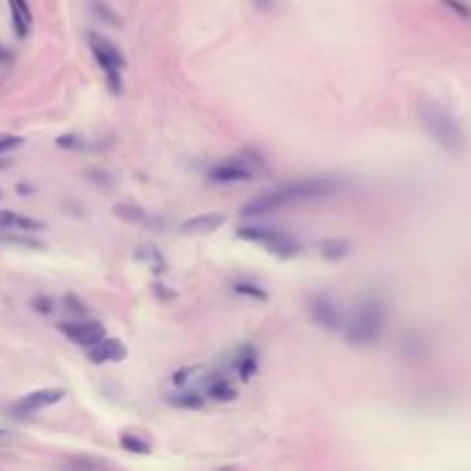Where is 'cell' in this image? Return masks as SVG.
I'll return each mask as SVG.
<instances>
[{
    "label": "cell",
    "instance_id": "cb8c5ba5",
    "mask_svg": "<svg viewBox=\"0 0 471 471\" xmlns=\"http://www.w3.org/2000/svg\"><path fill=\"white\" fill-rule=\"evenodd\" d=\"M12 65V53H9V48L0 44V69L3 67H9Z\"/></svg>",
    "mask_w": 471,
    "mask_h": 471
},
{
    "label": "cell",
    "instance_id": "7402d4cb",
    "mask_svg": "<svg viewBox=\"0 0 471 471\" xmlns=\"http://www.w3.org/2000/svg\"><path fill=\"white\" fill-rule=\"evenodd\" d=\"M24 143V138L19 136H5L3 140H0V152H7V150H14Z\"/></svg>",
    "mask_w": 471,
    "mask_h": 471
},
{
    "label": "cell",
    "instance_id": "ac0fdd59",
    "mask_svg": "<svg viewBox=\"0 0 471 471\" xmlns=\"http://www.w3.org/2000/svg\"><path fill=\"white\" fill-rule=\"evenodd\" d=\"M120 444L125 446L129 453H138V455H147L152 446L145 442V439H140L138 435H131V433H125L120 437Z\"/></svg>",
    "mask_w": 471,
    "mask_h": 471
},
{
    "label": "cell",
    "instance_id": "7a4b0ae2",
    "mask_svg": "<svg viewBox=\"0 0 471 471\" xmlns=\"http://www.w3.org/2000/svg\"><path fill=\"white\" fill-rule=\"evenodd\" d=\"M384 306L380 299H366L356 313L352 315V320L347 322L345 338L356 347H366V345H375L384 333Z\"/></svg>",
    "mask_w": 471,
    "mask_h": 471
},
{
    "label": "cell",
    "instance_id": "4fadbf2b",
    "mask_svg": "<svg viewBox=\"0 0 471 471\" xmlns=\"http://www.w3.org/2000/svg\"><path fill=\"white\" fill-rule=\"evenodd\" d=\"M9 9H12V24L19 37H26L30 33V26H33V14H30V7L26 0H9Z\"/></svg>",
    "mask_w": 471,
    "mask_h": 471
},
{
    "label": "cell",
    "instance_id": "484cf974",
    "mask_svg": "<svg viewBox=\"0 0 471 471\" xmlns=\"http://www.w3.org/2000/svg\"><path fill=\"white\" fill-rule=\"evenodd\" d=\"M269 3H274V0H255V5L262 7V9H264V7H269Z\"/></svg>",
    "mask_w": 471,
    "mask_h": 471
},
{
    "label": "cell",
    "instance_id": "3957f363",
    "mask_svg": "<svg viewBox=\"0 0 471 471\" xmlns=\"http://www.w3.org/2000/svg\"><path fill=\"white\" fill-rule=\"evenodd\" d=\"M421 118H423V125L430 131L439 145L446 147L448 152H460L465 145V136H462V129L455 122L453 115H448L444 108H439L435 104H425L421 110Z\"/></svg>",
    "mask_w": 471,
    "mask_h": 471
},
{
    "label": "cell",
    "instance_id": "9c48e42d",
    "mask_svg": "<svg viewBox=\"0 0 471 471\" xmlns=\"http://www.w3.org/2000/svg\"><path fill=\"white\" fill-rule=\"evenodd\" d=\"M127 347L122 345L118 338H101L99 343L88 347V359L92 363H118L122 359H127Z\"/></svg>",
    "mask_w": 471,
    "mask_h": 471
},
{
    "label": "cell",
    "instance_id": "83f0119b",
    "mask_svg": "<svg viewBox=\"0 0 471 471\" xmlns=\"http://www.w3.org/2000/svg\"><path fill=\"white\" fill-rule=\"evenodd\" d=\"M3 138H5V136H0V140H3Z\"/></svg>",
    "mask_w": 471,
    "mask_h": 471
},
{
    "label": "cell",
    "instance_id": "5bb4252c",
    "mask_svg": "<svg viewBox=\"0 0 471 471\" xmlns=\"http://www.w3.org/2000/svg\"><path fill=\"white\" fill-rule=\"evenodd\" d=\"M234 368L244 382H249L251 377L258 373V352L253 350L251 345H244L239 354H237V361H234Z\"/></svg>",
    "mask_w": 471,
    "mask_h": 471
},
{
    "label": "cell",
    "instance_id": "ffe728a7",
    "mask_svg": "<svg viewBox=\"0 0 471 471\" xmlns=\"http://www.w3.org/2000/svg\"><path fill=\"white\" fill-rule=\"evenodd\" d=\"M232 290L237 294H244V296H251V299H258V301H267V292H264L262 288H258V285L253 283H234Z\"/></svg>",
    "mask_w": 471,
    "mask_h": 471
},
{
    "label": "cell",
    "instance_id": "8fae6325",
    "mask_svg": "<svg viewBox=\"0 0 471 471\" xmlns=\"http://www.w3.org/2000/svg\"><path fill=\"white\" fill-rule=\"evenodd\" d=\"M209 180L219 184H234V182H249L253 180V172L242 166V163H221V166L209 170Z\"/></svg>",
    "mask_w": 471,
    "mask_h": 471
},
{
    "label": "cell",
    "instance_id": "30bf717a",
    "mask_svg": "<svg viewBox=\"0 0 471 471\" xmlns=\"http://www.w3.org/2000/svg\"><path fill=\"white\" fill-rule=\"evenodd\" d=\"M225 223V217L221 212H207V214H198V217H191L187 221L180 223V232L182 234H209Z\"/></svg>",
    "mask_w": 471,
    "mask_h": 471
},
{
    "label": "cell",
    "instance_id": "44dd1931",
    "mask_svg": "<svg viewBox=\"0 0 471 471\" xmlns=\"http://www.w3.org/2000/svg\"><path fill=\"white\" fill-rule=\"evenodd\" d=\"M95 7L99 9V16H101V19H106V21H110L113 26H120V19H118L115 14H113V9H110V7H104L101 3H95Z\"/></svg>",
    "mask_w": 471,
    "mask_h": 471
},
{
    "label": "cell",
    "instance_id": "d4e9b609",
    "mask_svg": "<svg viewBox=\"0 0 471 471\" xmlns=\"http://www.w3.org/2000/svg\"><path fill=\"white\" fill-rule=\"evenodd\" d=\"M444 3H446L448 7H453L457 14H462V16H469V9H467L465 5H460L457 0H444Z\"/></svg>",
    "mask_w": 471,
    "mask_h": 471
},
{
    "label": "cell",
    "instance_id": "4316f807",
    "mask_svg": "<svg viewBox=\"0 0 471 471\" xmlns=\"http://www.w3.org/2000/svg\"><path fill=\"white\" fill-rule=\"evenodd\" d=\"M3 435H5V430H0V437H3Z\"/></svg>",
    "mask_w": 471,
    "mask_h": 471
},
{
    "label": "cell",
    "instance_id": "2e32d148",
    "mask_svg": "<svg viewBox=\"0 0 471 471\" xmlns=\"http://www.w3.org/2000/svg\"><path fill=\"white\" fill-rule=\"evenodd\" d=\"M113 214H115L118 219H125L131 223H140V225L150 223V214L140 207H134V205H115V207H113Z\"/></svg>",
    "mask_w": 471,
    "mask_h": 471
},
{
    "label": "cell",
    "instance_id": "e0dca14e",
    "mask_svg": "<svg viewBox=\"0 0 471 471\" xmlns=\"http://www.w3.org/2000/svg\"><path fill=\"white\" fill-rule=\"evenodd\" d=\"M168 405L180 409H200L205 405V398L200 393H177V395H168Z\"/></svg>",
    "mask_w": 471,
    "mask_h": 471
},
{
    "label": "cell",
    "instance_id": "9a60e30c",
    "mask_svg": "<svg viewBox=\"0 0 471 471\" xmlns=\"http://www.w3.org/2000/svg\"><path fill=\"white\" fill-rule=\"evenodd\" d=\"M352 244L345 239H322L317 242V251H320L322 258L326 260H343L350 255Z\"/></svg>",
    "mask_w": 471,
    "mask_h": 471
},
{
    "label": "cell",
    "instance_id": "d6986e66",
    "mask_svg": "<svg viewBox=\"0 0 471 471\" xmlns=\"http://www.w3.org/2000/svg\"><path fill=\"white\" fill-rule=\"evenodd\" d=\"M207 393L214 398V400H232V398H234L232 386H230L228 382H225V380H217V382H212Z\"/></svg>",
    "mask_w": 471,
    "mask_h": 471
},
{
    "label": "cell",
    "instance_id": "603a6c76",
    "mask_svg": "<svg viewBox=\"0 0 471 471\" xmlns=\"http://www.w3.org/2000/svg\"><path fill=\"white\" fill-rule=\"evenodd\" d=\"M56 143H58L60 147H81V145H83L78 136H60Z\"/></svg>",
    "mask_w": 471,
    "mask_h": 471
},
{
    "label": "cell",
    "instance_id": "5b68a950",
    "mask_svg": "<svg viewBox=\"0 0 471 471\" xmlns=\"http://www.w3.org/2000/svg\"><path fill=\"white\" fill-rule=\"evenodd\" d=\"M237 237L260 244V247H264L269 253L281 255V258H292V255L301 251V244L294 237H290V234H285L281 230H271V228H260V225H251V228L247 225V228H239Z\"/></svg>",
    "mask_w": 471,
    "mask_h": 471
},
{
    "label": "cell",
    "instance_id": "8992f818",
    "mask_svg": "<svg viewBox=\"0 0 471 471\" xmlns=\"http://www.w3.org/2000/svg\"><path fill=\"white\" fill-rule=\"evenodd\" d=\"M58 329L63 336H67L71 343L81 347H92L104 338V326L95 320H71V322H60Z\"/></svg>",
    "mask_w": 471,
    "mask_h": 471
},
{
    "label": "cell",
    "instance_id": "52a82bcc",
    "mask_svg": "<svg viewBox=\"0 0 471 471\" xmlns=\"http://www.w3.org/2000/svg\"><path fill=\"white\" fill-rule=\"evenodd\" d=\"M311 315H313V320L317 324L324 326V329L336 331V329H341V326H343V313H341V309H338L336 301L331 299V296H326V294H315L313 296V299H311Z\"/></svg>",
    "mask_w": 471,
    "mask_h": 471
},
{
    "label": "cell",
    "instance_id": "277c9868",
    "mask_svg": "<svg viewBox=\"0 0 471 471\" xmlns=\"http://www.w3.org/2000/svg\"><path fill=\"white\" fill-rule=\"evenodd\" d=\"M90 48H92V56H95L97 65L101 67V71L106 74L108 81V88L120 95L122 92V67H125V58L115 48V44H110L106 37H101L97 33H90Z\"/></svg>",
    "mask_w": 471,
    "mask_h": 471
},
{
    "label": "cell",
    "instance_id": "7c38bea8",
    "mask_svg": "<svg viewBox=\"0 0 471 471\" xmlns=\"http://www.w3.org/2000/svg\"><path fill=\"white\" fill-rule=\"evenodd\" d=\"M0 230L37 232V230H44V223L37 219L24 217V214H16V212H0Z\"/></svg>",
    "mask_w": 471,
    "mask_h": 471
},
{
    "label": "cell",
    "instance_id": "6da1fadb",
    "mask_svg": "<svg viewBox=\"0 0 471 471\" xmlns=\"http://www.w3.org/2000/svg\"><path fill=\"white\" fill-rule=\"evenodd\" d=\"M341 189V180L336 177H311V180H299L292 184H283V187H276L271 191H264L262 196L253 198L242 207V217L244 219H258V217H267V214L288 207V205H299V202H309L317 200L324 196H331L333 191Z\"/></svg>",
    "mask_w": 471,
    "mask_h": 471
},
{
    "label": "cell",
    "instance_id": "ba28073f",
    "mask_svg": "<svg viewBox=\"0 0 471 471\" xmlns=\"http://www.w3.org/2000/svg\"><path fill=\"white\" fill-rule=\"evenodd\" d=\"M65 398V388H39V391H33L24 395L21 400L14 405V412L19 414H35L39 409H46L51 405H58Z\"/></svg>",
    "mask_w": 471,
    "mask_h": 471
}]
</instances>
